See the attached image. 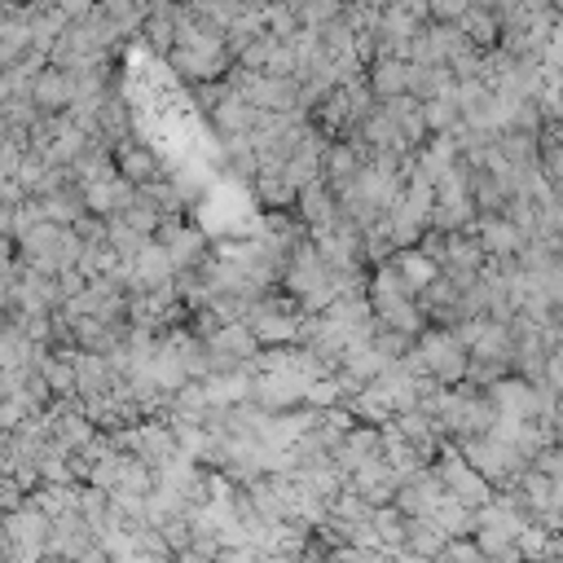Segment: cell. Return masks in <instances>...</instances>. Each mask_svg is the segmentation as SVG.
Listing matches in <instances>:
<instances>
[{"mask_svg": "<svg viewBox=\"0 0 563 563\" xmlns=\"http://www.w3.org/2000/svg\"><path fill=\"white\" fill-rule=\"evenodd\" d=\"M388 265L396 269V278L405 282V291H409V295H423V291H427V286L440 278V265H436L431 256H423L418 247H405V252H396Z\"/></svg>", "mask_w": 563, "mask_h": 563, "instance_id": "cell-10", "label": "cell"}, {"mask_svg": "<svg viewBox=\"0 0 563 563\" xmlns=\"http://www.w3.org/2000/svg\"><path fill=\"white\" fill-rule=\"evenodd\" d=\"M436 524H440V533L454 541V537H467L472 528H480V515L476 511H467L463 502H454V498H444L440 506H436V515H431Z\"/></svg>", "mask_w": 563, "mask_h": 563, "instance_id": "cell-18", "label": "cell"}, {"mask_svg": "<svg viewBox=\"0 0 563 563\" xmlns=\"http://www.w3.org/2000/svg\"><path fill=\"white\" fill-rule=\"evenodd\" d=\"M463 458H467L485 480H506V476H515V472L524 467V458L515 454V449L502 444V440H493V436L467 440V444H463Z\"/></svg>", "mask_w": 563, "mask_h": 563, "instance_id": "cell-4", "label": "cell"}, {"mask_svg": "<svg viewBox=\"0 0 563 563\" xmlns=\"http://www.w3.org/2000/svg\"><path fill=\"white\" fill-rule=\"evenodd\" d=\"M75 357H79V348H62V353L45 357L40 379L49 383L53 396H75V392H79V383H75Z\"/></svg>", "mask_w": 563, "mask_h": 563, "instance_id": "cell-16", "label": "cell"}, {"mask_svg": "<svg viewBox=\"0 0 563 563\" xmlns=\"http://www.w3.org/2000/svg\"><path fill=\"white\" fill-rule=\"evenodd\" d=\"M370 93H375V97H388V101L405 97V93H409V62H401V58H375Z\"/></svg>", "mask_w": 563, "mask_h": 563, "instance_id": "cell-15", "label": "cell"}, {"mask_svg": "<svg viewBox=\"0 0 563 563\" xmlns=\"http://www.w3.org/2000/svg\"><path fill=\"white\" fill-rule=\"evenodd\" d=\"M383 110H388V115L396 120V128L405 133V142H409V146H414V142H423V133H427V120H423V101H418V97H409V93H405V97L388 101Z\"/></svg>", "mask_w": 563, "mask_h": 563, "instance_id": "cell-17", "label": "cell"}, {"mask_svg": "<svg viewBox=\"0 0 563 563\" xmlns=\"http://www.w3.org/2000/svg\"><path fill=\"white\" fill-rule=\"evenodd\" d=\"M458 27H463V36H467L472 45H493V40H498V19H493V10H467V19H463Z\"/></svg>", "mask_w": 563, "mask_h": 563, "instance_id": "cell-20", "label": "cell"}, {"mask_svg": "<svg viewBox=\"0 0 563 563\" xmlns=\"http://www.w3.org/2000/svg\"><path fill=\"white\" fill-rule=\"evenodd\" d=\"M299 211L313 230H330V224L340 220V198H334V189L326 181H313L308 189H299Z\"/></svg>", "mask_w": 563, "mask_h": 563, "instance_id": "cell-12", "label": "cell"}, {"mask_svg": "<svg viewBox=\"0 0 563 563\" xmlns=\"http://www.w3.org/2000/svg\"><path fill=\"white\" fill-rule=\"evenodd\" d=\"M379 458H383V431H375V427H353V431L344 436V444L334 449V472L353 480L362 467H370V463H379Z\"/></svg>", "mask_w": 563, "mask_h": 563, "instance_id": "cell-5", "label": "cell"}, {"mask_svg": "<svg viewBox=\"0 0 563 563\" xmlns=\"http://www.w3.org/2000/svg\"><path fill=\"white\" fill-rule=\"evenodd\" d=\"M159 247L168 252V260H172V269H189V265H198L203 260V234L198 230H185V224L181 220H163L159 224Z\"/></svg>", "mask_w": 563, "mask_h": 563, "instance_id": "cell-9", "label": "cell"}, {"mask_svg": "<svg viewBox=\"0 0 563 563\" xmlns=\"http://www.w3.org/2000/svg\"><path fill=\"white\" fill-rule=\"evenodd\" d=\"M414 357L423 362V375L436 383H458L472 370V353L458 344L454 330H427L414 348Z\"/></svg>", "mask_w": 563, "mask_h": 563, "instance_id": "cell-1", "label": "cell"}, {"mask_svg": "<svg viewBox=\"0 0 563 563\" xmlns=\"http://www.w3.org/2000/svg\"><path fill=\"white\" fill-rule=\"evenodd\" d=\"M436 476H440V485H444V493L454 498V502H463L467 511H485V506H493V489H489V480L458 454V449H444L440 454V463H436Z\"/></svg>", "mask_w": 563, "mask_h": 563, "instance_id": "cell-2", "label": "cell"}, {"mask_svg": "<svg viewBox=\"0 0 563 563\" xmlns=\"http://www.w3.org/2000/svg\"><path fill=\"white\" fill-rule=\"evenodd\" d=\"M79 189H84L88 216H101V220H120V216L137 203V185L124 181L120 172H115V176H101V181H93V185H79Z\"/></svg>", "mask_w": 563, "mask_h": 563, "instance_id": "cell-3", "label": "cell"}, {"mask_svg": "<svg viewBox=\"0 0 563 563\" xmlns=\"http://www.w3.org/2000/svg\"><path fill=\"white\" fill-rule=\"evenodd\" d=\"M79 515H84V524L93 528V533H101L106 524H110V515H115V506H110V493L106 489H79Z\"/></svg>", "mask_w": 563, "mask_h": 563, "instance_id": "cell-19", "label": "cell"}, {"mask_svg": "<svg viewBox=\"0 0 563 563\" xmlns=\"http://www.w3.org/2000/svg\"><path fill=\"white\" fill-rule=\"evenodd\" d=\"M449 550V537L440 533L436 519H409L405 524V554L409 559H440Z\"/></svg>", "mask_w": 563, "mask_h": 563, "instance_id": "cell-14", "label": "cell"}, {"mask_svg": "<svg viewBox=\"0 0 563 563\" xmlns=\"http://www.w3.org/2000/svg\"><path fill=\"white\" fill-rule=\"evenodd\" d=\"M115 163H120V176H124V181H133L137 189H142V185H155V181H163V168H159V159H155L146 146H137V142H124V146L115 150Z\"/></svg>", "mask_w": 563, "mask_h": 563, "instance_id": "cell-11", "label": "cell"}, {"mask_svg": "<svg viewBox=\"0 0 563 563\" xmlns=\"http://www.w3.org/2000/svg\"><path fill=\"white\" fill-rule=\"evenodd\" d=\"M32 101L40 106V115H58V110H71L75 101V75L71 71H58V66H45L32 84Z\"/></svg>", "mask_w": 563, "mask_h": 563, "instance_id": "cell-8", "label": "cell"}, {"mask_svg": "<svg viewBox=\"0 0 563 563\" xmlns=\"http://www.w3.org/2000/svg\"><path fill=\"white\" fill-rule=\"evenodd\" d=\"M444 498H449V493H444L440 476L423 467L418 476H409V480L401 485V493H396V511H401L405 519H431V515H436V506H440Z\"/></svg>", "mask_w": 563, "mask_h": 563, "instance_id": "cell-7", "label": "cell"}, {"mask_svg": "<svg viewBox=\"0 0 563 563\" xmlns=\"http://www.w3.org/2000/svg\"><path fill=\"white\" fill-rule=\"evenodd\" d=\"M58 304H62L58 278H45V273H32V269L19 273V282H14V313L19 317H49Z\"/></svg>", "mask_w": 563, "mask_h": 563, "instance_id": "cell-6", "label": "cell"}, {"mask_svg": "<svg viewBox=\"0 0 563 563\" xmlns=\"http://www.w3.org/2000/svg\"><path fill=\"white\" fill-rule=\"evenodd\" d=\"M480 247H485L489 256L506 260V256H515V252L524 247V234L515 230L506 216H485V220H480Z\"/></svg>", "mask_w": 563, "mask_h": 563, "instance_id": "cell-13", "label": "cell"}]
</instances>
